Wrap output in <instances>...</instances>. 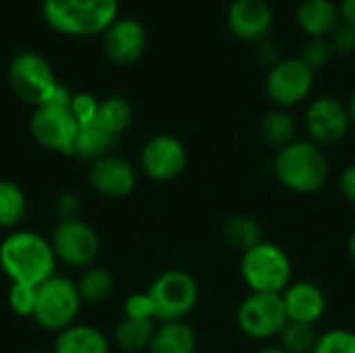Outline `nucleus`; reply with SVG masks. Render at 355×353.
I'll return each mask as SVG.
<instances>
[{
    "label": "nucleus",
    "mask_w": 355,
    "mask_h": 353,
    "mask_svg": "<svg viewBox=\"0 0 355 353\" xmlns=\"http://www.w3.org/2000/svg\"><path fill=\"white\" fill-rule=\"evenodd\" d=\"M256 58H258L262 64H266L268 69H272L277 62L283 60L281 48L277 46V42H272V40H268V37L256 44Z\"/></svg>",
    "instance_id": "obj_36"
},
{
    "label": "nucleus",
    "mask_w": 355,
    "mask_h": 353,
    "mask_svg": "<svg viewBox=\"0 0 355 353\" xmlns=\"http://www.w3.org/2000/svg\"><path fill=\"white\" fill-rule=\"evenodd\" d=\"M329 44L333 48V54L339 56H349L355 52V29L349 27L347 23H341L331 35H329Z\"/></svg>",
    "instance_id": "obj_34"
},
{
    "label": "nucleus",
    "mask_w": 355,
    "mask_h": 353,
    "mask_svg": "<svg viewBox=\"0 0 355 353\" xmlns=\"http://www.w3.org/2000/svg\"><path fill=\"white\" fill-rule=\"evenodd\" d=\"M146 293L152 300L156 322L185 320L200 300L198 281L181 268H171L158 275Z\"/></svg>",
    "instance_id": "obj_5"
},
{
    "label": "nucleus",
    "mask_w": 355,
    "mask_h": 353,
    "mask_svg": "<svg viewBox=\"0 0 355 353\" xmlns=\"http://www.w3.org/2000/svg\"><path fill=\"white\" fill-rule=\"evenodd\" d=\"M154 333H156L154 320H141V318H127L125 316L114 329V341L123 352L139 353L150 347Z\"/></svg>",
    "instance_id": "obj_24"
},
{
    "label": "nucleus",
    "mask_w": 355,
    "mask_h": 353,
    "mask_svg": "<svg viewBox=\"0 0 355 353\" xmlns=\"http://www.w3.org/2000/svg\"><path fill=\"white\" fill-rule=\"evenodd\" d=\"M150 353H196L198 352V335L185 322H160L148 347Z\"/></svg>",
    "instance_id": "obj_20"
},
{
    "label": "nucleus",
    "mask_w": 355,
    "mask_h": 353,
    "mask_svg": "<svg viewBox=\"0 0 355 353\" xmlns=\"http://www.w3.org/2000/svg\"><path fill=\"white\" fill-rule=\"evenodd\" d=\"M27 353H44V352H27Z\"/></svg>",
    "instance_id": "obj_42"
},
{
    "label": "nucleus",
    "mask_w": 355,
    "mask_h": 353,
    "mask_svg": "<svg viewBox=\"0 0 355 353\" xmlns=\"http://www.w3.org/2000/svg\"><path fill=\"white\" fill-rule=\"evenodd\" d=\"M56 214L60 221H73V218H81V200L71 193L64 191L56 198Z\"/></svg>",
    "instance_id": "obj_35"
},
{
    "label": "nucleus",
    "mask_w": 355,
    "mask_h": 353,
    "mask_svg": "<svg viewBox=\"0 0 355 353\" xmlns=\"http://www.w3.org/2000/svg\"><path fill=\"white\" fill-rule=\"evenodd\" d=\"M341 19L349 27L355 29V0H343L341 2Z\"/></svg>",
    "instance_id": "obj_38"
},
{
    "label": "nucleus",
    "mask_w": 355,
    "mask_h": 353,
    "mask_svg": "<svg viewBox=\"0 0 355 353\" xmlns=\"http://www.w3.org/2000/svg\"><path fill=\"white\" fill-rule=\"evenodd\" d=\"M52 250L58 262H64L73 268H89L94 266L100 254V237L81 218L58 221L50 237Z\"/></svg>",
    "instance_id": "obj_11"
},
{
    "label": "nucleus",
    "mask_w": 355,
    "mask_h": 353,
    "mask_svg": "<svg viewBox=\"0 0 355 353\" xmlns=\"http://www.w3.org/2000/svg\"><path fill=\"white\" fill-rule=\"evenodd\" d=\"M258 353H287L281 345H266V347H262Z\"/></svg>",
    "instance_id": "obj_41"
},
{
    "label": "nucleus",
    "mask_w": 355,
    "mask_h": 353,
    "mask_svg": "<svg viewBox=\"0 0 355 353\" xmlns=\"http://www.w3.org/2000/svg\"><path fill=\"white\" fill-rule=\"evenodd\" d=\"M223 237L229 243V248H233L235 252H241V254L264 241L262 225L254 216H248V214L231 216L223 225Z\"/></svg>",
    "instance_id": "obj_23"
},
{
    "label": "nucleus",
    "mask_w": 355,
    "mask_h": 353,
    "mask_svg": "<svg viewBox=\"0 0 355 353\" xmlns=\"http://www.w3.org/2000/svg\"><path fill=\"white\" fill-rule=\"evenodd\" d=\"M29 129L33 139L52 152L73 156L75 139L79 133V123L73 117L69 106L60 104H42L33 110Z\"/></svg>",
    "instance_id": "obj_10"
},
{
    "label": "nucleus",
    "mask_w": 355,
    "mask_h": 353,
    "mask_svg": "<svg viewBox=\"0 0 355 353\" xmlns=\"http://www.w3.org/2000/svg\"><path fill=\"white\" fill-rule=\"evenodd\" d=\"M42 15L56 33L89 37L104 33L119 19V0H44Z\"/></svg>",
    "instance_id": "obj_3"
},
{
    "label": "nucleus",
    "mask_w": 355,
    "mask_h": 353,
    "mask_svg": "<svg viewBox=\"0 0 355 353\" xmlns=\"http://www.w3.org/2000/svg\"><path fill=\"white\" fill-rule=\"evenodd\" d=\"M287 320L283 298L277 293H250L237 308V327L254 341L279 337Z\"/></svg>",
    "instance_id": "obj_8"
},
{
    "label": "nucleus",
    "mask_w": 355,
    "mask_h": 353,
    "mask_svg": "<svg viewBox=\"0 0 355 353\" xmlns=\"http://www.w3.org/2000/svg\"><path fill=\"white\" fill-rule=\"evenodd\" d=\"M272 173L285 189L310 196L327 185L331 164L320 146L310 139H295L289 146L277 150Z\"/></svg>",
    "instance_id": "obj_2"
},
{
    "label": "nucleus",
    "mask_w": 355,
    "mask_h": 353,
    "mask_svg": "<svg viewBox=\"0 0 355 353\" xmlns=\"http://www.w3.org/2000/svg\"><path fill=\"white\" fill-rule=\"evenodd\" d=\"M98 104L100 100H96L92 94H75L71 100V112L77 119L79 127L83 125H92L96 121V112H98Z\"/></svg>",
    "instance_id": "obj_32"
},
{
    "label": "nucleus",
    "mask_w": 355,
    "mask_h": 353,
    "mask_svg": "<svg viewBox=\"0 0 355 353\" xmlns=\"http://www.w3.org/2000/svg\"><path fill=\"white\" fill-rule=\"evenodd\" d=\"M8 83H10L12 94L21 102L31 104L35 108L42 104H48L56 87L60 85L56 81L54 69L48 62V58L31 50L19 52L17 56H12L8 64Z\"/></svg>",
    "instance_id": "obj_6"
},
{
    "label": "nucleus",
    "mask_w": 355,
    "mask_h": 353,
    "mask_svg": "<svg viewBox=\"0 0 355 353\" xmlns=\"http://www.w3.org/2000/svg\"><path fill=\"white\" fill-rule=\"evenodd\" d=\"M35 300H37V287L12 283L8 289V306L15 314L23 318H33Z\"/></svg>",
    "instance_id": "obj_30"
},
{
    "label": "nucleus",
    "mask_w": 355,
    "mask_h": 353,
    "mask_svg": "<svg viewBox=\"0 0 355 353\" xmlns=\"http://www.w3.org/2000/svg\"><path fill=\"white\" fill-rule=\"evenodd\" d=\"M347 110H349V119H352V123H355V89L352 92V98H349V102H347Z\"/></svg>",
    "instance_id": "obj_40"
},
{
    "label": "nucleus",
    "mask_w": 355,
    "mask_h": 353,
    "mask_svg": "<svg viewBox=\"0 0 355 353\" xmlns=\"http://www.w3.org/2000/svg\"><path fill=\"white\" fill-rule=\"evenodd\" d=\"M239 273L250 293L281 295L293 283V262L289 254L270 241H262L243 252Z\"/></svg>",
    "instance_id": "obj_4"
},
{
    "label": "nucleus",
    "mask_w": 355,
    "mask_h": 353,
    "mask_svg": "<svg viewBox=\"0 0 355 353\" xmlns=\"http://www.w3.org/2000/svg\"><path fill=\"white\" fill-rule=\"evenodd\" d=\"M272 23V6L266 0H233L227 10V25L231 33L243 42L258 44L266 40Z\"/></svg>",
    "instance_id": "obj_16"
},
{
    "label": "nucleus",
    "mask_w": 355,
    "mask_h": 353,
    "mask_svg": "<svg viewBox=\"0 0 355 353\" xmlns=\"http://www.w3.org/2000/svg\"><path fill=\"white\" fill-rule=\"evenodd\" d=\"M81 295L77 283L64 277H52L37 285V300L33 310V320L46 329L60 333L75 325V318L81 310Z\"/></svg>",
    "instance_id": "obj_7"
},
{
    "label": "nucleus",
    "mask_w": 355,
    "mask_h": 353,
    "mask_svg": "<svg viewBox=\"0 0 355 353\" xmlns=\"http://www.w3.org/2000/svg\"><path fill=\"white\" fill-rule=\"evenodd\" d=\"M77 289L85 304H102L114 291V277L102 266H89L77 281Z\"/></svg>",
    "instance_id": "obj_27"
},
{
    "label": "nucleus",
    "mask_w": 355,
    "mask_h": 353,
    "mask_svg": "<svg viewBox=\"0 0 355 353\" xmlns=\"http://www.w3.org/2000/svg\"><path fill=\"white\" fill-rule=\"evenodd\" d=\"M260 135L270 148H285L297 137V123L295 117L287 108H272L262 117L260 123Z\"/></svg>",
    "instance_id": "obj_22"
},
{
    "label": "nucleus",
    "mask_w": 355,
    "mask_h": 353,
    "mask_svg": "<svg viewBox=\"0 0 355 353\" xmlns=\"http://www.w3.org/2000/svg\"><path fill=\"white\" fill-rule=\"evenodd\" d=\"M87 177H89L92 189L110 200H121V198L131 196L137 185L135 166L127 158L114 156V154L94 160Z\"/></svg>",
    "instance_id": "obj_15"
},
{
    "label": "nucleus",
    "mask_w": 355,
    "mask_h": 353,
    "mask_svg": "<svg viewBox=\"0 0 355 353\" xmlns=\"http://www.w3.org/2000/svg\"><path fill=\"white\" fill-rule=\"evenodd\" d=\"M312 353H355V331L331 329L322 333Z\"/></svg>",
    "instance_id": "obj_29"
},
{
    "label": "nucleus",
    "mask_w": 355,
    "mask_h": 353,
    "mask_svg": "<svg viewBox=\"0 0 355 353\" xmlns=\"http://www.w3.org/2000/svg\"><path fill=\"white\" fill-rule=\"evenodd\" d=\"M352 127L347 104L335 96H320L310 102L306 110V131L316 146L339 144Z\"/></svg>",
    "instance_id": "obj_13"
},
{
    "label": "nucleus",
    "mask_w": 355,
    "mask_h": 353,
    "mask_svg": "<svg viewBox=\"0 0 355 353\" xmlns=\"http://www.w3.org/2000/svg\"><path fill=\"white\" fill-rule=\"evenodd\" d=\"M54 353H108L110 345L102 331L89 325H71L56 333Z\"/></svg>",
    "instance_id": "obj_19"
},
{
    "label": "nucleus",
    "mask_w": 355,
    "mask_h": 353,
    "mask_svg": "<svg viewBox=\"0 0 355 353\" xmlns=\"http://www.w3.org/2000/svg\"><path fill=\"white\" fill-rule=\"evenodd\" d=\"M102 35H104L102 37L104 54L108 56V60L121 67L137 62L148 48L146 27L131 17L116 19Z\"/></svg>",
    "instance_id": "obj_14"
},
{
    "label": "nucleus",
    "mask_w": 355,
    "mask_h": 353,
    "mask_svg": "<svg viewBox=\"0 0 355 353\" xmlns=\"http://www.w3.org/2000/svg\"><path fill=\"white\" fill-rule=\"evenodd\" d=\"M318 337L320 335L312 325L287 320V325L279 333V345L287 353H312L318 343Z\"/></svg>",
    "instance_id": "obj_28"
},
{
    "label": "nucleus",
    "mask_w": 355,
    "mask_h": 353,
    "mask_svg": "<svg viewBox=\"0 0 355 353\" xmlns=\"http://www.w3.org/2000/svg\"><path fill=\"white\" fill-rule=\"evenodd\" d=\"M297 25L310 37H329L341 23V6L333 0H302L295 10Z\"/></svg>",
    "instance_id": "obj_18"
},
{
    "label": "nucleus",
    "mask_w": 355,
    "mask_h": 353,
    "mask_svg": "<svg viewBox=\"0 0 355 353\" xmlns=\"http://www.w3.org/2000/svg\"><path fill=\"white\" fill-rule=\"evenodd\" d=\"M300 58L316 73L318 69H324L333 58V48L329 44V37H310L306 46L302 48Z\"/></svg>",
    "instance_id": "obj_31"
},
{
    "label": "nucleus",
    "mask_w": 355,
    "mask_h": 353,
    "mask_svg": "<svg viewBox=\"0 0 355 353\" xmlns=\"http://www.w3.org/2000/svg\"><path fill=\"white\" fill-rule=\"evenodd\" d=\"M339 187L343 191V196L355 204V162L347 164L341 173V179H339Z\"/></svg>",
    "instance_id": "obj_37"
},
{
    "label": "nucleus",
    "mask_w": 355,
    "mask_h": 353,
    "mask_svg": "<svg viewBox=\"0 0 355 353\" xmlns=\"http://www.w3.org/2000/svg\"><path fill=\"white\" fill-rule=\"evenodd\" d=\"M94 123L100 129H104L108 135L119 137L133 123V106L129 104V100H125L121 96L104 98L98 104V112H96V121Z\"/></svg>",
    "instance_id": "obj_21"
},
{
    "label": "nucleus",
    "mask_w": 355,
    "mask_h": 353,
    "mask_svg": "<svg viewBox=\"0 0 355 353\" xmlns=\"http://www.w3.org/2000/svg\"><path fill=\"white\" fill-rule=\"evenodd\" d=\"M283 304L287 318L291 322H302V325H312L324 316L327 312V293L322 291L320 285L312 281H293L283 293Z\"/></svg>",
    "instance_id": "obj_17"
},
{
    "label": "nucleus",
    "mask_w": 355,
    "mask_h": 353,
    "mask_svg": "<svg viewBox=\"0 0 355 353\" xmlns=\"http://www.w3.org/2000/svg\"><path fill=\"white\" fill-rule=\"evenodd\" d=\"M27 214V198L23 189L6 179H0V229H15Z\"/></svg>",
    "instance_id": "obj_26"
},
{
    "label": "nucleus",
    "mask_w": 355,
    "mask_h": 353,
    "mask_svg": "<svg viewBox=\"0 0 355 353\" xmlns=\"http://www.w3.org/2000/svg\"><path fill=\"white\" fill-rule=\"evenodd\" d=\"M139 166L152 181H173L187 166V148L179 137L158 133L144 144L139 154Z\"/></svg>",
    "instance_id": "obj_12"
},
{
    "label": "nucleus",
    "mask_w": 355,
    "mask_h": 353,
    "mask_svg": "<svg viewBox=\"0 0 355 353\" xmlns=\"http://www.w3.org/2000/svg\"><path fill=\"white\" fill-rule=\"evenodd\" d=\"M347 252H349L352 260L355 262V229L352 231V235H349V241H347Z\"/></svg>",
    "instance_id": "obj_39"
},
{
    "label": "nucleus",
    "mask_w": 355,
    "mask_h": 353,
    "mask_svg": "<svg viewBox=\"0 0 355 353\" xmlns=\"http://www.w3.org/2000/svg\"><path fill=\"white\" fill-rule=\"evenodd\" d=\"M125 316L127 318H141V320H154V306L150 295L144 293H133L125 300Z\"/></svg>",
    "instance_id": "obj_33"
},
{
    "label": "nucleus",
    "mask_w": 355,
    "mask_h": 353,
    "mask_svg": "<svg viewBox=\"0 0 355 353\" xmlns=\"http://www.w3.org/2000/svg\"><path fill=\"white\" fill-rule=\"evenodd\" d=\"M314 89V71L300 58H283L268 69L264 92L277 108H291L304 102Z\"/></svg>",
    "instance_id": "obj_9"
},
{
    "label": "nucleus",
    "mask_w": 355,
    "mask_h": 353,
    "mask_svg": "<svg viewBox=\"0 0 355 353\" xmlns=\"http://www.w3.org/2000/svg\"><path fill=\"white\" fill-rule=\"evenodd\" d=\"M56 262L50 239L35 231H12L0 243V268L10 283L37 287L54 277Z\"/></svg>",
    "instance_id": "obj_1"
},
{
    "label": "nucleus",
    "mask_w": 355,
    "mask_h": 353,
    "mask_svg": "<svg viewBox=\"0 0 355 353\" xmlns=\"http://www.w3.org/2000/svg\"><path fill=\"white\" fill-rule=\"evenodd\" d=\"M114 144H116V137L108 135L96 123L83 125V127H79L75 148H73V156H79L83 160L94 162V160H100V158L108 156L110 150L114 148Z\"/></svg>",
    "instance_id": "obj_25"
}]
</instances>
